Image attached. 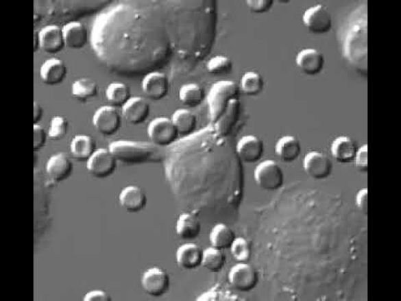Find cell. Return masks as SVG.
Masks as SVG:
<instances>
[{"label": "cell", "instance_id": "ba28073f", "mask_svg": "<svg viewBox=\"0 0 401 301\" xmlns=\"http://www.w3.org/2000/svg\"><path fill=\"white\" fill-rule=\"evenodd\" d=\"M228 280L236 291L248 292L257 285L258 276L253 266L247 262H239L229 270Z\"/></svg>", "mask_w": 401, "mask_h": 301}, {"label": "cell", "instance_id": "6da1fadb", "mask_svg": "<svg viewBox=\"0 0 401 301\" xmlns=\"http://www.w3.org/2000/svg\"><path fill=\"white\" fill-rule=\"evenodd\" d=\"M216 25L212 1L121 2L95 23L93 49L121 75L149 74L175 62L189 70L211 51Z\"/></svg>", "mask_w": 401, "mask_h": 301}, {"label": "cell", "instance_id": "ffe728a7", "mask_svg": "<svg viewBox=\"0 0 401 301\" xmlns=\"http://www.w3.org/2000/svg\"><path fill=\"white\" fill-rule=\"evenodd\" d=\"M204 250L193 243H185L178 248L175 260L179 267L185 270H192L199 267L202 264Z\"/></svg>", "mask_w": 401, "mask_h": 301}, {"label": "cell", "instance_id": "cb8c5ba5", "mask_svg": "<svg viewBox=\"0 0 401 301\" xmlns=\"http://www.w3.org/2000/svg\"><path fill=\"white\" fill-rule=\"evenodd\" d=\"M71 154L79 162H88L97 152V143L90 136L77 135L71 143Z\"/></svg>", "mask_w": 401, "mask_h": 301}, {"label": "cell", "instance_id": "d6a6232c", "mask_svg": "<svg viewBox=\"0 0 401 301\" xmlns=\"http://www.w3.org/2000/svg\"><path fill=\"white\" fill-rule=\"evenodd\" d=\"M241 90L247 96L255 97L260 94L265 87L263 76L255 71H247L241 79Z\"/></svg>", "mask_w": 401, "mask_h": 301}, {"label": "cell", "instance_id": "8fae6325", "mask_svg": "<svg viewBox=\"0 0 401 301\" xmlns=\"http://www.w3.org/2000/svg\"><path fill=\"white\" fill-rule=\"evenodd\" d=\"M141 282L144 291L151 296H162L169 291V274L165 270L158 267L147 269L143 274Z\"/></svg>", "mask_w": 401, "mask_h": 301}, {"label": "cell", "instance_id": "83f0119b", "mask_svg": "<svg viewBox=\"0 0 401 301\" xmlns=\"http://www.w3.org/2000/svg\"><path fill=\"white\" fill-rule=\"evenodd\" d=\"M239 110L240 102L239 99H232L229 102L226 112L215 123L217 134L221 136H225L231 132L232 128H234L236 121L239 119Z\"/></svg>", "mask_w": 401, "mask_h": 301}, {"label": "cell", "instance_id": "d4e9b609", "mask_svg": "<svg viewBox=\"0 0 401 301\" xmlns=\"http://www.w3.org/2000/svg\"><path fill=\"white\" fill-rule=\"evenodd\" d=\"M302 147L296 136L287 135L282 136L275 145V152L282 161L292 162L300 157Z\"/></svg>", "mask_w": 401, "mask_h": 301}, {"label": "cell", "instance_id": "9a60e30c", "mask_svg": "<svg viewBox=\"0 0 401 301\" xmlns=\"http://www.w3.org/2000/svg\"><path fill=\"white\" fill-rule=\"evenodd\" d=\"M38 45L42 51L48 54H56L66 47L63 29L58 25H47L41 29L36 36Z\"/></svg>", "mask_w": 401, "mask_h": 301}, {"label": "cell", "instance_id": "5b68a950", "mask_svg": "<svg viewBox=\"0 0 401 301\" xmlns=\"http://www.w3.org/2000/svg\"><path fill=\"white\" fill-rule=\"evenodd\" d=\"M254 180L259 188L267 191H276L284 185V171L274 160H265L256 167Z\"/></svg>", "mask_w": 401, "mask_h": 301}, {"label": "cell", "instance_id": "74e56055", "mask_svg": "<svg viewBox=\"0 0 401 301\" xmlns=\"http://www.w3.org/2000/svg\"><path fill=\"white\" fill-rule=\"evenodd\" d=\"M355 167L361 173L368 171V146L365 144L358 148L354 159Z\"/></svg>", "mask_w": 401, "mask_h": 301}, {"label": "cell", "instance_id": "e575fe53", "mask_svg": "<svg viewBox=\"0 0 401 301\" xmlns=\"http://www.w3.org/2000/svg\"><path fill=\"white\" fill-rule=\"evenodd\" d=\"M232 60L228 56H216L210 59L207 64L208 73L212 75H224L232 71Z\"/></svg>", "mask_w": 401, "mask_h": 301}, {"label": "cell", "instance_id": "7c38bea8", "mask_svg": "<svg viewBox=\"0 0 401 301\" xmlns=\"http://www.w3.org/2000/svg\"><path fill=\"white\" fill-rule=\"evenodd\" d=\"M304 170L308 176L321 180L330 177L333 171V163L323 152L312 151L304 156Z\"/></svg>", "mask_w": 401, "mask_h": 301}, {"label": "cell", "instance_id": "4fadbf2b", "mask_svg": "<svg viewBox=\"0 0 401 301\" xmlns=\"http://www.w3.org/2000/svg\"><path fill=\"white\" fill-rule=\"evenodd\" d=\"M169 88V78L162 71L151 72L145 76L143 81V93L151 100L159 101L165 98Z\"/></svg>", "mask_w": 401, "mask_h": 301}, {"label": "cell", "instance_id": "60d3db41", "mask_svg": "<svg viewBox=\"0 0 401 301\" xmlns=\"http://www.w3.org/2000/svg\"><path fill=\"white\" fill-rule=\"evenodd\" d=\"M355 204L359 209L363 213H367L368 212V189H361L359 190L356 197H355Z\"/></svg>", "mask_w": 401, "mask_h": 301}, {"label": "cell", "instance_id": "4316f807", "mask_svg": "<svg viewBox=\"0 0 401 301\" xmlns=\"http://www.w3.org/2000/svg\"><path fill=\"white\" fill-rule=\"evenodd\" d=\"M171 119L180 136H189L196 131L197 119L192 110L184 108L178 109L173 113Z\"/></svg>", "mask_w": 401, "mask_h": 301}, {"label": "cell", "instance_id": "836d02e7", "mask_svg": "<svg viewBox=\"0 0 401 301\" xmlns=\"http://www.w3.org/2000/svg\"><path fill=\"white\" fill-rule=\"evenodd\" d=\"M224 264L225 255L223 251L212 246L204 250L202 265L205 269L211 272H219L223 268Z\"/></svg>", "mask_w": 401, "mask_h": 301}, {"label": "cell", "instance_id": "4dcf8cb0", "mask_svg": "<svg viewBox=\"0 0 401 301\" xmlns=\"http://www.w3.org/2000/svg\"><path fill=\"white\" fill-rule=\"evenodd\" d=\"M235 239L234 232L224 224H216L209 236L212 246L221 250L230 249Z\"/></svg>", "mask_w": 401, "mask_h": 301}, {"label": "cell", "instance_id": "5bb4252c", "mask_svg": "<svg viewBox=\"0 0 401 301\" xmlns=\"http://www.w3.org/2000/svg\"><path fill=\"white\" fill-rule=\"evenodd\" d=\"M297 67L303 73L316 75L323 71L326 60L323 53L315 48H305L297 53L295 58Z\"/></svg>", "mask_w": 401, "mask_h": 301}, {"label": "cell", "instance_id": "277c9868", "mask_svg": "<svg viewBox=\"0 0 401 301\" xmlns=\"http://www.w3.org/2000/svg\"><path fill=\"white\" fill-rule=\"evenodd\" d=\"M239 86L234 82L214 84L208 97L210 117L214 123L223 117L232 99L238 98Z\"/></svg>", "mask_w": 401, "mask_h": 301}, {"label": "cell", "instance_id": "484cf974", "mask_svg": "<svg viewBox=\"0 0 401 301\" xmlns=\"http://www.w3.org/2000/svg\"><path fill=\"white\" fill-rule=\"evenodd\" d=\"M201 223L196 215L190 213H182L177 221L175 232L182 239L194 240L201 233Z\"/></svg>", "mask_w": 401, "mask_h": 301}, {"label": "cell", "instance_id": "f35d334b", "mask_svg": "<svg viewBox=\"0 0 401 301\" xmlns=\"http://www.w3.org/2000/svg\"><path fill=\"white\" fill-rule=\"evenodd\" d=\"M245 3L248 10L255 14L269 12L274 5L272 0H247Z\"/></svg>", "mask_w": 401, "mask_h": 301}, {"label": "cell", "instance_id": "3957f363", "mask_svg": "<svg viewBox=\"0 0 401 301\" xmlns=\"http://www.w3.org/2000/svg\"><path fill=\"white\" fill-rule=\"evenodd\" d=\"M109 149L117 161L128 165L158 162L162 159V152L154 143L116 141L110 143Z\"/></svg>", "mask_w": 401, "mask_h": 301}, {"label": "cell", "instance_id": "8d00e7d4", "mask_svg": "<svg viewBox=\"0 0 401 301\" xmlns=\"http://www.w3.org/2000/svg\"><path fill=\"white\" fill-rule=\"evenodd\" d=\"M69 131V121L66 117L56 116L52 118L49 129V136L52 140H60L66 136Z\"/></svg>", "mask_w": 401, "mask_h": 301}, {"label": "cell", "instance_id": "f546056e", "mask_svg": "<svg viewBox=\"0 0 401 301\" xmlns=\"http://www.w3.org/2000/svg\"><path fill=\"white\" fill-rule=\"evenodd\" d=\"M179 100L189 108H196L202 104L206 98V91L197 83H189L179 90Z\"/></svg>", "mask_w": 401, "mask_h": 301}, {"label": "cell", "instance_id": "7402d4cb", "mask_svg": "<svg viewBox=\"0 0 401 301\" xmlns=\"http://www.w3.org/2000/svg\"><path fill=\"white\" fill-rule=\"evenodd\" d=\"M66 75V64L59 59H49L40 68L41 81L49 86H56L62 83Z\"/></svg>", "mask_w": 401, "mask_h": 301}, {"label": "cell", "instance_id": "52a82bcc", "mask_svg": "<svg viewBox=\"0 0 401 301\" xmlns=\"http://www.w3.org/2000/svg\"><path fill=\"white\" fill-rule=\"evenodd\" d=\"M147 132L151 143L158 147L171 146L179 136L173 121L164 117L151 121L148 125Z\"/></svg>", "mask_w": 401, "mask_h": 301}, {"label": "cell", "instance_id": "d590c367", "mask_svg": "<svg viewBox=\"0 0 401 301\" xmlns=\"http://www.w3.org/2000/svg\"><path fill=\"white\" fill-rule=\"evenodd\" d=\"M232 256L238 262H247L251 257V246L245 238L234 239L230 247Z\"/></svg>", "mask_w": 401, "mask_h": 301}, {"label": "cell", "instance_id": "7a4b0ae2", "mask_svg": "<svg viewBox=\"0 0 401 301\" xmlns=\"http://www.w3.org/2000/svg\"><path fill=\"white\" fill-rule=\"evenodd\" d=\"M367 7H358L346 21L342 34L343 57L355 70L367 75L368 21Z\"/></svg>", "mask_w": 401, "mask_h": 301}, {"label": "cell", "instance_id": "b9f144b4", "mask_svg": "<svg viewBox=\"0 0 401 301\" xmlns=\"http://www.w3.org/2000/svg\"><path fill=\"white\" fill-rule=\"evenodd\" d=\"M110 298L108 293L97 289V291H91L84 297V300L86 301H110Z\"/></svg>", "mask_w": 401, "mask_h": 301}, {"label": "cell", "instance_id": "603a6c76", "mask_svg": "<svg viewBox=\"0 0 401 301\" xmlns=\"http://www.w3.org/2000/svg\"><path fill=\"white\" fill-rule=\"evenodd\" d=\"M64 43L68 48L82 49L87 43L88 32L82 23L72 21L63 27Z\"/></svg>", "mask_w": 401, "mask_h": 301}, {"label": "cell", "instance_id": "44dd1931", "mask_svg": "<svg viewBox=\"0 0 401 301\" xmlns=\"http://www.w3.org/2000/svg\"><path fill=\"white\" fill-rule=\"evenodd\" d=\"M357 149L354 141L348 136L336 137L330 147L332 157L336 162L343 165L354 161Z\"/></svg>", "mask_w": 401, "mask_h": 301}, {"label": "cell", "instance_id": "ac0fdd59", "mask_svg": "<svg viewBox=\"0 0 401 301\" xmlns=\"http://www.w3.org/2000/svg\"><path fill=\"white\" fill-rule=\"evenodd\" d=\"M72 171H73V163L70 158L64 154H57L52 156L47 163L48 176L56 184L66 180L71 177Z\"/></svg>", "mask_w": 401, "mask_h": 301}, {"label": "cell", "instance_id": "2e32d148", "mask_svg": "<svg viewBox=\"0 0 401 301\" xmlns=\"http://www.w3.org/2000/svg\"><path fill=\"white\" fill-rule=\"evenodd\" d=\"M263 152H265V144L257 136H244L236 143V155L246 163L258 162L263 157Z\"/></svg>", "mask_w": 401, "mask_h": 301}, {"label": "cell", "instance_id": "7bdbcfd3", "mask_svg": "<svg viewBox=\"0 0 401 301\" xmlns=\"http://www.w3.org/2000/svg\"><path fill=\"white\" fill-rule=\"evenodd\" d=\"M44 110L39 103L34 101V123L37 124L42 120L43 117Z\"/></svg>", "mask_w": 401, "mask_h": 301}, {"label": "cell", "instance_id": "8992f818", "mask_svg": "<svg viewBox=\"0 0 401 301\" xmlns=\"http://www.w3.org/2000/svg\"><path fill=\"white\" fill-rule=\"evenodd\" d=\"M303 24L309 32L317 34L330 32L333 19L328 8L324 5H316L308 8L302 17Z\"/></svg>", "mask_w": 401, "mask_h": 301}, {"label": "cell", "instance_id": "ab89813d", "mask_svg": "<svg viewBox=\"0 0 401 301\" xmlns=\"http://www.w3.org/2000/svg\"><path fill=\"white\" fill-rule=\"evenodd\" d=\"M47 141V134L45 129L39 125H34V150L38 151L45 147Z\"/></svg>", "mask_w": 401, "mask_h": 301}, {"label": "cell", "instance_id": "d6986e66", "mask_svg": "<svg viewBox=\"0 0 401 301\" xmlns=\"http://www.w3.org/2000/svg\"><path fill=\"white\" fill-rule=\"evenodd\" d=\"M120 204L125 211L132 213L143 211L147 204V194L137 186H128L121 190Z\"/></svg>", "mask_w": 401, "mask_h": 301}, {"label": "cell", "instance_id": "9c48e42d", "mask_svg": "<svg viewBox=\"0 0 401 301\" xmlns=\"http://www.w3.org/2000/svg\"><path fill=\"white\" fill-rule=\"evenodd\" d=\"M121 116L112 106H102L94 114L93 123L95 130L103 136H112L121 128Z\"/></svg>", "mask_w": 401, "mask_h": 301}, {"label": "cell", "instance_id": "f1b7e54d", "mask_svg": "<svg viewBox=\"0 0 401 301\" xmlns=\"http://www.w3.org/2000/svg\"><path fill=\"white\" fill-rule=\"evenodd\" d=\"M106 97L107 101L114 108H123L131 100V89L123 82H114L107 87Z\"/></svg>", "mask_w": 401, "mask_h": 301}, {"label": "cell", "instance_id": "30bf717a", "mask_svg": "<svg viewBox=\"0 0 401 301\" xmlns=\"http://www.w3.org/2000/svg\"><path fill=\"white\" fill-rule=\"evenodd\" d=\"M117 167V159L110 149L97 150L87 162V169L95 178H106L112 176Z\"/></svg>", "mask_w": 401, "mask_h": 301}, {"label": "cell", "instance_id": "1f68e13d", "mask_svg": "<svg viewBox=\"0 0 401 301\" xmlns=\"http://www.w3.org/2000/svg\"><path fill=\"white\" fill-rule=\"evenodd\" d=\"M98 84L94 80L83 77L72 84L71 95L79 101H85L97 96Z\"/></svg>", "mask_w": 401, "mask_h": 301}, {"label": "cell", "instance_id": "e0dca14e", "mask_svg": "<svg viewBox=\"0 0 401 301\" xmlns=\"http://www.w3.org/2000/svg\"><path fill=\"white\" fill-rule=\"evenodd\" d=\"M150 105L143 97H132L122 108V117L129 124L140 125L145 123L150 116Z\"/></svg>", "mask_w": 401, "mask_h": 301}]
</instances>
